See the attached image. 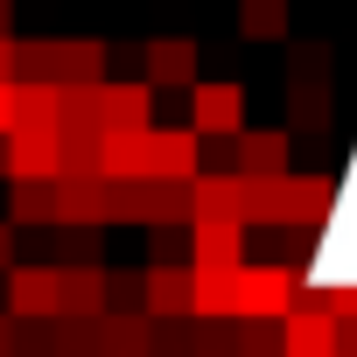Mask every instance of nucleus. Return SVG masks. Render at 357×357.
I'll list each match as a JSON object with an SVG mask.
<instances>
[{
	"label": "nucleus",
	"mask_w": 357,
	"mask_h": 357,
	"mask_svg": "<svg viewBox=\"0 0 357 357\" xmlns=\"http://www.w3.org/2000/svg\"><path fill=\"white\" fill-rule=\"evenodd\" d=\"M15 245H22V225H15V218H0V273L15 266Z\"/></svg>",
	"instance_id": "obj_25"
},
{
	"label": "nucleus",
	"mask_w": 357,
	"mask_h": 357,
	"mask_svg": "<svg viewBox=\"0 0 357 357\" xmlns=\"http://www.w3.org/2000/svg\"><path fill=\"white\" fill-rule=\"evenodd\" d=\"M56 84H105V43H56Z\"/></svg>",
	"instance_id": "obj_17"
},
{
	"label": "nucleus",
	"mask_w": 357,
	"mask_h": 357,
	"mask_svg": "<svg viewBox=\"0 0 357 357\" xmlns=\"http://www.w3.org/2000/svg\"><path fill=\"white\" fill-rule=\"evenodd\" d=\"M336 357H357V322H336Z\"/></svg>",
	"instance_id": "obj_27"
},
{
	"label": "nucleus",
	"mask_w": 357,
	"mask_h": 357,
	"mask_svg": "<svg viewBox=\"0 0 357 357\" xmlns=\"http://www.w3.org/2000/svg\"><path fill=\"white\" fill-rule=\"evenodd\" d=\"M190 126L204 140H238L245 133V84H231V77L190 84Z\"/></svg>",
	"instance_id": "obj_2"
},
{
	"label": "nucleus",
	"mask_w": 357,
	"mask_h": 357,
	"mask_svg": "<svg viewBox=\"0 0 357 357\" xmlns=\"http://www.w3.org/2000/svg\"><path fill=\"white\" fill-rule=\"evenodd\" d=\"M231 168L245 175V183H273V175H287V133L280 126H245L231 140Z\"/></svg>",
	"instance_id": "obj_9"
},
{
	"label": "nucleus",
	"mask_w": 357,
	"mask_h": 357,
	"mask_svg": "<svg viewBox=\"0 0 357 357\" xmlns=\"http://www.w3.org/2000/svg\"><path fill=\"white\" fill-rule=\"evenodd\" d=\"M197 147L204 133L197 126H147V175H161V183H197Z\"/></svg>",
	"instance_id": "obj_5"
},
{
	"label": "nucleus",
	"mask_w": 357,
	"mask_h": 357,
	"mask_svg": "<svg viewBox=\"0 0 357 357\" xmlns=\"http://www.w3.org/2000/svg\"><path fill=\"white\" fill-rule=\"evenodd\" d=\"M287 22H294L287 0H238V29H245L252 43H280V36H287Z\"/></svg>",
	"instance_id": "obj_19"
},
{
	"label": "nucleus",
	"mask_w": 357,
	"mask_h": 357,
	"mask_svg": "<svg viewBox=\"0 0 357 357\" xmlns=\"http://www.w3.org/2000/svg\"><path fill=\"white\" fill-rule=\"evenodd\" d=\"M190 204L197 218H225V225H245V204H252V183L231 168V175H197L190 183Z\"/></svg>",
	"instance_id": "obj_11"
},
{
	"label": "nucleus",
	"mask_w": 357,
	"mask_h": 357,
	"mask_svg": "<svg viewBox=\"0 0 357 357\" xmlns=\"http://www.w3.org/2000/svg\"><path fill=\"white\" fill-rule=\"evenodd\" d=\"M105 280H112V273L91 266V259L70 266V273H63V315H105Z\"/></svg>",
	"instance_id": "obj_18"
},
{
	"label": "nucleus",
	"mask_w": 357,
	"mask_h": 357,
	"mask_svg": "<svg viewBox=\"0 0 357 357\" xmlns=\"http://www.w3.org/2000/svg\"><path fill=\"white\" fill-rule=\"evenodd\" d=\"M15 77H22V43L0 36V84H15Z\"/></svg>",
	"instance_id": "obj_24"
},
{
	"label": "nucleus",
	"mask_w": 357,
	"mask_h": 357,
	"mask_svg": "<svg viewBox=\"0 0 357 357\" xmlns=\"http://www.w3.org/2000/svg\"><path fill=\"white\" fill-rule=\"evenodd\" d=\"M315 301L336 315V322H357V280H336V287H315Z\"/></svg>",
	"instance_id": "obj_23"
},
{
	"label": "nucleus",
	"mask_w": 357,
	"mask_h": 357,
	"mask_svg": "<svg viewBox=\"0 0 357 357\" xmlns=\"http://www.w3.org/2000/svg\"><path fill=\"white\" fill-rule=\"evenodd\" d=\"M98 126L105 133H140V126H154V84L140 77V84H98Z\"/></svg>",
	"instance_id": "obj_10"
},
{
	"label": "nucleus",
	"mask_w": 357,
	"mask_h": 357,
	"mask_svg": "<svg viewBox=\"0 0 357 357\" xmlns=\"http://www.w3.org/2000/svg\"><path fill=\"white\" fill-rule=\"evenodd\" d=\"M98 357H147V315H105V350Z\"/></svg>",
	"instance_id": "obj_21"
},
{
	"label": "nucleus",
	"mask_w": 357,
	"mask_h": 357,
	"mask_svg": "<svg viewBox=\"0 0 357 357\" xmlns=\"http://www.w3.org/2000/svg\"><path fill=\"white\" fill-rule=\"evenodd\" d=\"M15 29V0H0V36H8Z\"/></svg>",
	"instance_id": "obj_28"
},
{
	"label": "nucleus",
	"mask_w": 357,
	"mask_h": 357,
	"mask_svg": "<svg viewBox=\"0 0 357 357\" xmlns=\"http://www.w3.org/2000/svg\"><path fill=\"white\" fill-rule=\"evenodd\" d=\"M15 133V84H0V140Z\"/></svg>",
	"instance_id": "obj_26"
},
{
	"label": "nucleus",
	"mask_w": 357,
	"mask_h": 357,
	"mask_svg": "<svg viewBox=\"0 0 357 357\" xmlns=\"http://www.w3.org/2000/svg\"><path fill=\"white\" fill-rule=\"evenodd\" d=\"M175 218H190V225H197L190 183H161V175H140V225H175Z\"/></svg>",
	"instance_id": "obj_16"
},
{
	"label": "nucleus",
	"mask_w": 357,
	"mask_h": 357,
	"mask_svg": "<svg viewBox=\"0 0 357 357\" xmlns=\"http://www.w3.org/2000/svg\"><path fill=\"white\" fill-rule=\"evenodd\" d=\"M98 175L105 183H140L147 175V126L140 133H98Z\"/></svg>",
	"instance_id": "obj_14"
},
{
	"label": "nucleus",
	"mask_w": 357,
	"mask_h": 357,
	"mask_svg": "<svg viewBox=\"0 0 357 357\" xmlns=\"http://www.w3.org/2000/svg\"><path fill=\"white\" fill-rule=\"evenodd\" d=\"M140 315L147 322L197 315V266H147L140 273Z\"/></svg>",
	"instance_id": "obj_4"
},
{
	"label": "nucleus",
	"mask_w": 357,
	"mask_h": 357,
	"mask_svg": "<svg viewBox=\"0 0 357 357\" xmlns=\"http://www.w3.org/2000/svg\"><path fill=\"white\" fill-rule=\"evenodd\" d=\"M280 357H336V315L315 294H301L280 315Z\"/></svg>",
	"instance_id": "obj_3"
},
{
	"label": "nucleus",
	"mask_w": 357,
	"mask_h": 357,
	"mask_svg": "<svg viewBox=\"0 0 357 357\" xmlns=\"http://www.w3.org/2000/svg\"><path fill=\"white\" fill-rule=\"evenodd\" d=\"M140 63H147V84L161 91V84H197V43L190 36H154L147 50H140Z\"/></svg>",
	"instance_id": "obj_12"
},
{
	"label": "nucleus",
	"mask_w": 357,
	"mask_h": 357,
	"mask_svg": "<svg viewBox=\"0 0 357 357\" xmlns=\"http://www.w3.org/2000/svg\"><path fill=\"white\" fill-rule=\"evenodd\" d=\"M190 266H197V273H238V266H245V225L197 218V225H190Z\"/></svg>",
	"instance_id": "obj_6"
},
{
	"label": "nucleus",
	"mask_w": 357,
	"mask_h": 357,
	"mask_svg": "<svg viewBox=\"0 0 357 357\" xmlns=\"http://www.w3.org/2000/svg\"><path fill=\"white\" fill-rule=\"evenodd\" d=\"M63 175V133H8V183H50Z\"/></svg>",
	"instance_id": "obj_8"
},
{
	"label": "nucleus",
	"mask_w": 357,
	"mask_h": 357,
	"mask_svg": "<svg viewBox=\"0 0 357 357\" xmlns=\"http://www.w3.org/2000/svg\"><path fill=\"white\" fill-rule=\"evenodd\" d=\"M63 133V84H15V133Z\"/></svg>",
	"instance_id": "obj_15"
},
{
	"label": "nucleus",
	"mask_w": 357,
	"mask_h": 357,
	"mask_svg": "<svg viewBox=\"0 0 357 357\" xmlns=\"http://www.w3.org/2000/svg\"><path fill=\"white\" fill-rule=\"evenodd\" d=\"M301 301V273L294 266H238L231 273V315L238 322H280Z\"/></svg>",
	"instance_id": "obj_1"
},
{
	"label": "nucleus",
	"mask_w": 357,
	"mask_h": 357,
	"mask_svg": "<svg viewBox=\"0 0 357 357\" xmlns=\"http://www.w3.org/2000/svg\"><path fill=\"white\" fill-rule=\"evenodd\" d=\"M197 315L204 322H225L231 315V273H197Z\"/></svg>",
	"instance_id": "obj_22"
},
{
	"label": "nucleus",
	"mask_w": 357,
	"mask_h": 357,
	"mask_svg": "<svg viewBox=\"0 0 357 357\" xmlns=\"http://www.w3.org/2000/svg\"><path fill=\"white\" fill-rule=\"evenodd\" d=\"M56 225H105V175H56Z\"/></svg>",
	"instance_id": "obj_13"
},
{
	"label": "nucleus",
	"mask_w": 357,
	"mask_h": 357,
	"mask_svg": "<svg viewBox=\"0 0 357 357\" xmlns=\"http://www.w3.org/2000/svg\"><path fill=\"white\" fill-rule=\"evenodd\" d=\"M8 308L29 322L63 315V273L56 266H8Z\"/></svg>",
	"instance_id": "obj_7"
},
{
	"label": "nucleus",
	"mask_w": 357,
	"mask_h": 357,
	"mask_svg": "<svg viewBox=\"0 0 357 357\" xmlns=\"http://www.w3.org/2000/svg\"><path fill=\"white\" fill-rule=\"evenodd\" d=\"M8 218L15 225H56V175H50V183H15Z\"/></svg>",
	"instance_id": "obj_20"
}]
</instances>
